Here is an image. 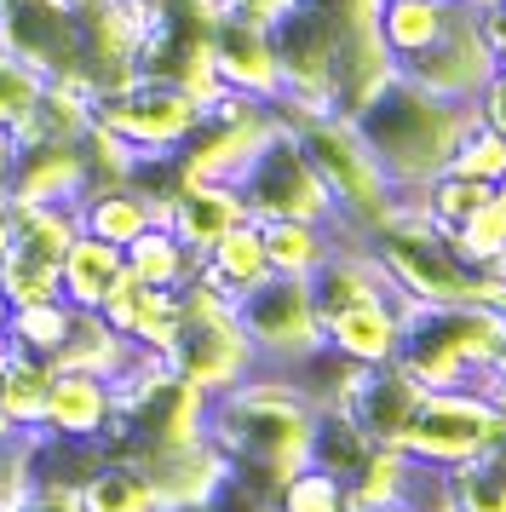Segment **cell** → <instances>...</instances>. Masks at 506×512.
Segmentation results:
<instances>
[{"label":"cell","instance_id":"obj_1","mask_svg":"<svg viewBox=\"0 0 506 512\" xmlns=\"http://www.w3.org/2000/svg\"><path fill=\"white\" fill-rule=\"evenodd\" d=\"M311 432H317V403L282 369H253L230 392L207 397V438L225 449L236 478L259 489H276L299 466H311Z\"/></svg>","mask_w":506,"mask_h":512},{"label":"cell","instance_id":"obj_2","mask_svg":"<svg viewBox=\"0 0 506 512\" xmlns=\"http://www.w3.org/2000/svg\"><path fill=\"white\" fill-rule=\"evenodd\" d=\"M351 121H357L363 144L374 150V162L386 167L397 196H420L449 167L466 127L478 121V104H443V98L420 93L414 81L391 75Z\"/></svg>","mask_w":506,"mask_h":512},{"label":"cell","instance_id":"obj_3","mask_svg":"<svg viewBox=\"0 0 506 512\" xmlns=\"http://www.w3.org/2000/svg\"><path fill=\"white\" fill-rule=\"evenodd\" d=\"M397 369L426 392L472 386L489 392L506 380V323L495 305L460 300V305H414L403 323Z\"/></svg>","mask_w":506,"mask_h":512},{"label":"cell","instance_id":"obj_4","mask_svg":"<svg viewBox=\"0 0 506 512\" xmlns=\"http://www.w3.org/2000/svg\"><path fill=\"white\" fill-rule=\"evenodd\" d=\"M299 144L305 156L317 162L322 185L334 196V236H374L397 213V185L386 179V167L374 162V150L363 144L357 121L340 116V110H322L317 121L299 127Z\"/></svg>","mask_w":506,"mask_h":512},{"label":"cell","instance_id":"obj_5","mask_svg":"<svg viewBox=\"0 0 506 512\" xmlns=\"http://www.w3.org/2000/svg\"><path fill=\"white\" fill-rule=\"evenodd\" d=\"M167 369L207 397H219L236 380H248L259 369V357H253L248 334L236 323V300L213 294L207 282H184L179 288V334L167 346Z\"/></svg>","mask_w":506,"mask_h":512},{"label":"cell","instance_id":"obj_6","mask_svg":"<svg viewBox=\"0 0 506 512\" xmlns=\"http://www.w3.org/2000/svg\"><path fill=\"white\" fill-rule=\"evenodd\" d=\"M236 196H242L248 219H317V225H334V196L322 185L317 162L305 156L299 133L282 127V121L248 156V167L236 173Z\"/></svg>","mask_w":506,"mask_h":512},{"label":"cell","instance_id":"obj_7","mask_svg":"<svg viewBox=\"0 0 506 512\" xmlns=\"http://www.w3.org/2000/svg\"><path fill=\"white\" fill-rule=\"evenodd\" d=\"M92 121L110 127L138 162H161V156H179L190 144V133L202 127V104L184 93L179 81L138 75L133 87H121L110 98H92Z\"/></svg>","mask_w":506,"mask_h":512},{"label":"cell","instance_id":"obj_8","mask_svg":"<svg viewBox=\"0 0 506 512\" xmlns=\"http://www.w3.org/2000/svg\"><path fill=\"white\" fill-rule=\"evenodd\" d=\"M506 426V409L489 392H472V386H449V392H420L409 426L397 449L409 461L432 466V472H455L460 461H472L483 443Z\"/></svg>","mask_w":506,"mask_h":512},{"label":"cell","instance_id":"obj_9","mask_svg":"<svg viewBox=\"0 0 506 512\" xmlns=\"http://www.w3.org/2000/svg\"><path fill=\"white\" fill-rule=\"evenodd\" d=\"M236 323L248 334L259 369H294L322 351V317L311 300V277H265L236 300Z\"/></svg>","mask_w":506,"mask_h":512},{"label":"cell","instance_id":"obj_10","mask_svg":"<svg viewBox=\"0 0 506 512\" xmlns=\"http://www.w3.org/2000/svg\"><path fill=\"white\" fill-rule=\"evenodd\" d=\"M397 75L414 81L420 93L443 98V104H478V93L495 81V41L483 29L478 0H460L455 24L443 29L432 47H420L414 58H403Z\"/></svg>","mask_w":506,"mask_h":512},{"label":"cell","instance_id":"obj_11","mask_svg":"<svg viewBox=\"0 0 506 512\" xmlns=\"http://www.w3.org/2000/svg\"><path fill=\"white\" fill-rule=\"evenodd\" d=\"M414 300L409 294H374V300L340 305L322 317V346L357 363V369H380V363H397L403 351V323H409Z\"/></svg>","mask_w":506,"mask_h":512},{"label":"cell","instance_id":"obj_12","mask_svg":"<svg viewBox=\"0 0 506 512\" xmlns=\"http://www.w3.org/2000/svg\"><path fill=\"white\" fill-rule=\"evenodd\" d=\"M207 35H213V70L230 93H248L259 104L282 98V58H276L271 24H259L248 12H230L225 24H213Z\"/></svg>","mask_w":506,"mask_h":512},{"label":"cell","instance_id":"obj_13","mask_svg":"<svg viewBox=\"0 0 506 512\" xmlns=\"http://www.w3.org/2000/svg\"><path fill=\"white\" fill-rule=\"evenodd\" d=\"M156 478V495H161V512L167 507H213L225 484L236 478V466L225 461V449L207 438H190V443H173V449H156V455H138Z\"/></svg>","mask_w":506,"mask_h":512},{"label":"cell","instance_id":"obj_14","mask_svg":"<svg viewBox=\"0 0 506 512\" xmlns=\"http://www.w3.org/2000/svg\"><path fill=\"white\" fill-rule=\"evenodd\" d=\"M110 426H115V380L87 374V369H58L52 374L41 432H52V438L104 443V449H110Z\"/></svg>","mask_w":506,"mask_h":512},{"label":"cell","instance_id":"obj_15","mask_svg":"<svg viewBox=\"0 0 506 512\" xmlns=\"http://www.w3.org/2000/svg\"><path fill=\"white\" fill-rule=\"evenodd\" d=\"M420 392H426V386H414L397 363H380V369H363L351 380L340 415L357 420V432H363L368 443H397L403 426H409V415H414V403H420Z\"/></svg>","mask_w":506,"mask_h":512},{"label":"cell","instance_id":"obj_16","mask_svg":"<svg viewBox=\"0 0 506 512\" xmlns=\"http://www.w3.org/2000/svg\"><path fill=\"white\" fill-rule=\"evenodd\" d=\"M98 311L110 317L121 340H133L138 351H156V357H167L173 334H179V288H150V282L127 277V271L115 277L110 300Z\"/></svg>","mask_w":506,"mask_h":512},{"label":"cell","instance_id":"obj_17","mask_svg":"<svg viewBox=\"0 0 506 512\" xmlns=\"http://www.w3.org/2000/svg\"><path fill=\"white\" fill-rule=\"evenodd\" d=\"M87 190V150L81 139H35L18 150L12 167V202H81Z\"/></svg>","mask_w":506,"mask_h":512},{"label":"cell","instance_id":"obj_18","mask_svg":"<svg viewBox=\"0 0 506 512\" xmlns=\"http://www.w3.org/2000/svg\"><path fill=\"white\" fill-rule=\"evenodd\" d=\"M236 219H248L236 185H207V179H179L173 196H167V208H161V225L179 236L196 259H202Z\"/></svg>","mask_w":506,"mask_h":512},{"label":"cell","instance_id":"obj_19","mask_svg":"<svg viewBox=\"0 0 506 512\" xmlns=\"http://www.w3.org/2000/svg\"><path fill=\"white\" fill-rule=\"evenodd\" d=\"M265 277H271V259H265L259 219H236V225L202 254V265H196V282H207V288L225 294V300H242V294L259 288Z\"/></svg>","mask_w":506,"mask_h":512},{"label":"cell","instance_id":"obj_20","mask_svg":"<svg viewBox=\"0 0 506 512\" xmlns=\"http://www.w3.org/2000/svg\"><path fill=\"white\" fill-rule=\"evenodd\" d=\"M75 501H81V512H161L150 466L138 455H127V449H110L92 466L81 478V489H75Z\"/></svg>","mask_w":506,"mask_h":512},{"label":"cell","instance_id":"obj_21","mask_svg":"<svg viewBox=\"0 0 506 512\" xmlns=\"http://www.w3.org/2000/svg\"><path fill=\"white\" fill-rule=\"evenodd\" d=\"M121 271H127V259H121L115 242L75 231V242H69L64 259H58V294H64L75 311H98V305L110 300V288H115Z\"/></svg>","mask_w":506,"mask_h":512},{"label":"cell","instance_id":"obj_22","mask_svg":"<svg viewBox=\"0 0 506 512\" xmlns=\"http://www.w3.org/2000/svg\"><path fill=\"white\" fill-rule=\"evenodd\" d=\"M75 219H81L87 236H104L115 248H127L144 225H156V202L133 179H121V185H87L81 202H75Z\"/></svg>","mask_w":506,"mask_h":512},{"label":"cell","instance_id":"obj_23","mask_svg":"<svg viewBox=\"0 0 506 512\" xmlns=\"http://www.w3.org/2000/svg\"><path fill=\"white\" fill-rule=\"evenodd\" d=\"M259 236L276 277H317V265L340 242L334 225H317V219H259Z\"/></svg>","mask_w":506,"mask_h":512},{"label":"cell","instance_id":"obj_24","mask_svg":"<svg viewBox=\"0 0 506 512\" xmlns=\"http://www.w3.org/2000/svg\"><path fill=\"white\" fill-rule=\"evenodd\" d=\"M133 351H138V346L115 334L104 311H75L69 340H64V351L52 357V369H87V374H104V380H115V374L133 363Z\"/></svg>","mask_w":506,"mask_h":512},{"label":"cell","instance_id":"obj_25","mask_svg":"<svg viewBox=\"0 0 506 512\" xmlns=\"http://www.w3.org/2000/svg\"><path fill=\"white\" fill-rule=\"evenodd\" d=\"M460 0H380V41H386L391 64L414 58L420 47H432L443 29L455 24Z\"/></svg>","mask_w":506,"mask_h":512},{"label":"cell","instance_id":"obj_26","mask_svg":"<svg viewBox=\"0 0 506 512\" xmlns=\"http://www.w3.org/2000/svg\"><path fill=\"white\" fill-rule=\"evenodd\" d=\"M121 259H127V277L150 282V288H184V282H196V265H202L167 225H144L121 248Z\"/></svg>","mask_w":506,"mask_h":512},{"label":"cell","instance_id":"obj_27","mask_svg":"<svg viewBox=\"0 0 506 512\" xmlns=\"http://www.w3.org/2000/svg\"><path fill=\"white\" fill-rule=\"evenodd\" d=\"M75 323V305L69 300H41V305H12V323H6V346L29 351V357H58Z\"/></svg>","mask_w":506,"mask_h":512},{"label":"cell","instance_id":"obj_28","mask_svg":"<svg viewBox=\"0 0 506 512\" xmlns=\"http://www.w3.org/2000/svg\"><path fill=\"white\" fill-rule=\"evenodd\" d=\"M52 363L46 357H29V351H12L6 346V415L18 432H41V415H46V386H52Z\"/></svg>","mask_w":506,"mask_h":512},{"label":"cell","instance_id":"obj_29","mask_svg":"<svg viewBox=\"0 0 506 512\" xmlns=\"http://www.w3.org/2000/svg\"><path fill=\"white\" fill-rule=\"evenodd\" d=\"M374 443L357 432V420L340 415V409H317V432H311V466L334 472V478H351L357 466L368 461Z\"/></svg>","mask_w":506,"mask_h":512},{"label":"cell","instance_id":"obj_30","mask_svg":"<svg viewBox=\"0 0 506 512\" xmlns=\"http://www.w3.org/2000/svg\"><path fill=\"white\" fill-rule=\"evenodd\" d=\"M271 512H351L345 478L322 472V466H299L294 478H282L271 489Z\"/></svg>","mask_w":506,"mask_h":512},{"label":"cell","instance_id":"obj_31","mask_svg":"<svg viewBox=\"0 0 506 512\" xmlns=\"http://www.w3.org/2000/svg\"><path fill=\"white\" fill-rule=\"evenodd\" d=\"M443 484H449L455 512H506V478L495 472V461L483 449L472 461H460L455 472H443Z\"/></svg>","mask_w":506,"mask_h":512},{"label":"cell","instance_id":"obj_32","mask_svg":"<svg viewBox=\"0 0 506 512\" xmlns=\"http://www.w3.org/2000/svg\"><path fill=\"white\" fill-rule=\"evenodd\" d=\"M443 236H449V248L460 254V265L489 271V265L506 254V225H501V213H495V196H489L472 219H460L455 231H443Z\"/></svg>","mask_w":506,"mask_h":512},{"label":"cell","instance_id":"obj_33","mask_svg":"<svg viewBox=\"0 0 506 512\" xmlns=\"http://www.w3.org/2000/svg\"><path fill=\"white\" fill-rule=\"evenodd\" d=\"M449 167L466 173V179H483V185H501V179H506V139L495 133V127L472 121V127H466V139L455 144Z\"/></svg>","mask_w":506,"mask_h":512},{"label":"cell","instance_id":"obj_34","mask_svg":"<svg viewBox=\"0 0 506 512\" xmlns=\"http://www.w3.org/2000/svg\"><path fill=\"white\" fill-rule=\"evenodd\" d=\"M41 81H46L41 70H29V64L18 58V52H12L6 41H0V121H18L23 110L35 104Z\"/></svg>","mask_w":506,"mask_h":512},{"label":"cell","instance_id":"obj_35","mask_svg":"<svg viewBox=\"0 0 506 512\" xmlns=\"http://www.w3.org/2000/svg\"><path fill=\"white\" fill-rule=\"evenodd\" d=\"M12 512H81V501H75V489H58V484H35L29 495H23Z\"/></svg>","mask_w":506,"mask_h":512},{"label":"cell","instance_id":"obj_36","mask_svg":"<svg viewBox=\"0 0 506 512\" xmlns=\"http://www.w3.org/2000/svg\"><path fill=\"white\" fill-rule=\"evenodd\" d=\"M478 121H483V127H495V133L506 139V81H501V75L478 93Z\"/></svg>","mask_w":506,"mask_h":512},{"label":"cell","instance_id":"obj_37","mask_svg":"<svg viewBox=\"0 0 506 512\" xmlns=\"http://www.w3.org/2000/svg\"><path fill=\"white\" fill-rule=\"evenodd\" d=\"M18 133H12V121H0V196L12 190V167H18Z\"/></svg>","mask_w":506,"mask_h":512},{"label":"cell","instance_id":"obj_38","mask_svg":"<svg viewBox=\"0 0 506 512\" xmlns=\"http://www.w3.org/2000/svg\"><path fill=\"white\" fill-rule=\"evenodd\" d=\"M18 438V426H12V415H6V346H0V443Z\"/></svg>","mask_w":506,"mask_h":512},{"label":"cell","instance_id":"obj_39","mask_svg":"<svg viewBox=\"0 0 506 512\" xmlns=\"http://www.w3.org/2000/svg\"><path fill=\"white\" fill-rule=\"evenodd\" d=\"M483 455H489V461H495V472L506 478V426H501V432H495L489 443H483Z\"/></svg>","mask_w":506,"mask_h":512},{"label":"cell","instance_id":"obj_40","mask_svg":"<svg viewBox=\"0 0 506 512\" xmlns=\"http://www.w3.org/2000/svg\"><path fill=\"white\" fill-rule=\"evenodd\" d=\"M6 242H12V213H6V196H0V259H6Z\"/></svg>","mask_w":506,"mask_h":512},{"label":"cell","instance_id":"obj_41","mask_svg":"<svg viewBox=\"0 0 506 512\" xmlns=\"http://www.w3.org/2000/svg\"><path fill=\"white\" fill-rule=\"evenodd\" d=\"M489 305L501 311V323H506V282H495V277H489Z\"/></svg>","mask_w":506,"mask_h":512},{"label":"cell","instance_id":"obj_42","mask_svg":"<svg viewBox=\"0 0 506 512\" xmlns=\"http://www.w3.org/2000/svg\"><path fill=\"white\" fill-rule=\"evenodd\" d=\"M6 323H12V300H6V288H0V346H6Z\"/></svg>","mask_w":506,"mask_h":512},{"label":"cell","instance_id":"obj_43","mask_svg":"<svg viewBox=\"0 0 506 512\" xmlns=\"http://www.w3.org/2000/svg\"><path fill=\"white\" fill-rule=\"evenodd\" d=\"M495 75H501V81H506V41H501V47H495Z\"/></svg>","mask_w":506,"mask_h":512},{"label":"cell","instance_id":"obj_44","mask_svg":"<svg viewBox=\"0 0 506 512\" xmlns=\"http://www.w3.org/2000/svg\"><path fill=\"white\" fill-rule=\"evenodd\" d=\"M368 512H414V507H368Z\"/></svg>","mask_w":506,"mask_h":512},{"label":"cell","instance_id":"obj_45","mask_svg":"<svg viewBox=\"0 0 506 512\" xmlns=\"http://www.w3.org/2000/svg\"><path fill=\"white\" fill-rule=\"evenodd\" d=\"M0 512H12V507H0Z\"/></svg>","mask_w":506,"mask_h":512}]
</instances>
